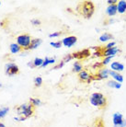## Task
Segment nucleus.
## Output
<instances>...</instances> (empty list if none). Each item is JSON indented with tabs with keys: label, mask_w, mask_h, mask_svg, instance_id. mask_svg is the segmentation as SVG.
Returning <instances> with one entry per match:
<instances>
[{
	"label": "nucleus",
	"mask_w": 126,
	"mask_h": 127,
	"mask_svg": "<svg viewBox=\"0 0 126 127\" xmlns=\"http://www.w3.org/2000/svg\"><path fill=\"white\" fill-rule=\"evenodd\" d=\"M76 11L79 15H81L83 18L88 19H90L95 12V6L91 1H83L79 2L76 6Z\"/></svg>",
	"instance_id": "f257e3e1"
},
{
	"label": "nucleus",
	"mask_w": 126,
	"mask_h": 127,
	"mask_svg": "<svg viewBox=\"0 0 126 127\" xmlns=\"http://www.w3.org/2000/svg\"><path fill=\"white\" fill-rule=\"evenodd\" d=\"M89 102L94 107H97L98 109H104L108 104L107 98L100 92L92 93L89 98Z\"/></svg>",
	"instance_id": "f03ea898"
},
{
	"label": "nucleus",
	"mask_w": 126,
	"mask_h": 127,
	"mask_svg": "<svg viewBox=\"0 0 126 127\" xmlns=\"http://www.w3.org/2000/svg\"><path fill=\"white\" fill-rule=\"evenodd\" d=\"M15 109H16L17 112H18V115L20 116V117L25 118V119H28V118L33 116L35 111V107L33 105L31 104L30 102L19 105Z\"/></svg>",
	"instance_id": "7ed1b4c3"
},
{
	"label": "nucleus",
	"mask_w": 126,
	"mask_h": 127,
	"mask_svg": "<svg viewBox=\"0 0 126 127\" xmlns=\"http://www.w3.org/2000/svg\"><path fill=\"white\" fill-rule=\"evenodd\" d=\"M32 40V38L31 37V35L27 34V33H24V34H20L17 37L16 42L22 48L23 51H28V48L30 47V45H31Z\"/></svg>",
	"instance_id": "20e7f679"
},
{
	"label": "nucleus",
	"mask_w": 126,
	"mask_h": 127,
	"mask_svg": "<svg viewBox=\"0 0 126 127\" xmlns=\"http://www.w3.org/2000/svg\"><path fill=\"white\" fill-rule=\"evenodd\" d=\"M5 72L8 76H14L19 74V67L14 63H7L5 65Z\"/></svg>",
	"instance_id": "39448f33"
},
{
	"label": "nucleus",
	"mask_w": 126,
	"mask_h": 127,
	"mask_svg": "<svg viewBox=\"0 0 126 127\" xmlns=\"http://www.w3.org/2000/svg\"><path fill=\"white\" fill-rule=\"evenodd\" d=\"M110 70L107 67H102L101 69L97 71V73L93 75V80H103L108 79L110 76Z\"/></svg>",
	"instance_id": "423d86ee"
},
{
	"label": "nucleus",
	"mask_w": 126,
	"mask_h": 127,
	"mask_svg": "<svg viewBox=\"0 0 126 127\" xmlns=\"http://www.w3.org/2000/svg\"><path fill=\"white\" fill-rule=\"evenodd\" d=\"M112 123L114 127H126V121L120 112H115L112 115Z\"/></svg>",
	"instance_id": "0eeeda50"
},
{
	"label": "nucleus",
	"mask_w": 126,
	"mask_h": 127,
	"mask_svg": "<svg viewBox=\"0 0 126 127\" xmlns=\"http://www.w3.org/2000/svg\"><path fill=\"white\" fill-rule=\"evenodd\" d=\"M77 76H78L79 81L82 83H88V84H89V83L93 80V75H92L91 73H89L88 70H86V69L82 70V71L78 74Z\"/></svg>",
	"instance_id": "6e6552de"
},
{
	"label": "nucleus",
	"mask_w": 126,
	"mask_h": 127,
	"mask_svg": "<svg viewBox=\"0 0 126 127\" xmlns=\"http://www.w3.org/2000/svg\"><path fill=\"white\" fill-rule=\"evenodd\" d=\"M73 54V57L74 59L76 58L77 60H82V59H86V58H88L90 55H91V52L89 49H84L82 51H78L74 53Z\"/></svg>",
	"instance_id": "1a4fd4ad"
},
{
	"label": "nucleus",
	"mask_w": 126,
	"mask_h": 127,
	"mask_svg": "<svg viewBox=\"0 0 126 127\" xmlns=\"http://www.w3.org/2000/svg\"><path fill=\"white\" fill-rule=\"evenodd\" d=\"M76 41H77V38L76 36H67L62 40V44L67 48H70L76 44Z\"/></svg>",
	"instance_id": "9d476101"
},
{
	"label": "nucleus",
	"mask_w": 126,
	"mask_h": 127,
	"mask_svg": "<svg viewBox=\"0 0 126 127\" xmlns=\"http://www.w3.org/2000/svg\"><path fill=\"white\" fill-rule=\"evenodd\" d=\"M121 50L118 48V46H115L113 48H110V49H104L103 50V57H114L118 53H120Z\"/></svg>",
	"instance_id": "9b49d317"
},
{
	"label": "nucleus",
	"mask_w": 126,
	"mask_h": 127,
	"mask_svg": "<svg viewBox=\"0 0 126 127\" xmlns=\"http://www.w3.org/2000/svg\"><path fill=\"white\" fill-rule=\"evenodd\" d=\"M111 71H115V72H123L124 70V65L123 64H122L121 62H118V61H115V62H112L110 64V68Z\"/></svg>",
	"instance_id": "f8f14e48"
},
{
	"label": "nucleus",
	"mask_w": 126,
	"mask_h": 127,
	"mask_svg": "<svg viewBox=\"0 0 126 127\" xmlns=\"http://www.w3.org/2000/svg\"><path fill=\"white\" fill-rule=\"evenodd\" d=\"M117 12L119 14H125L126 13V0H120L116 4Z\"/></svg>",
	"instance_id": "ddd939ff"
},
{
	"label": "nucleus",
	"mask_w": 126,
	"mask_h": 127,
	"mask_svg": "<svg viewBox=\"0 0 126 127\" xmlns=\"http://www.w3.org/2000/svg\"><path fill=\"white\" fill-rule=\"evenodd\" d=\"M110 76H111L112 79L117 81V82L121 83V84L123 82V76L121 73H119V72H115V71L110 70Z\"/></svg>",
	"instance_id": "4468645a"
},
{
	"label": "nucleus",
	"mask_w": 126,
	"mask_h": 127,
	"mask_svg": "<svg viewBox=\"0 0 126 127\" xmlns=\"http://www.w3.org/2000/svg\"><path fill=\"white\" fill-rule=\"evenodd\" d=\"M117 6L116 5H109L106 8V14L109 17H114L117 14Z\"/></svg>",
	"instance_id": "2eb2a0df"
},
{
	"label": "nucleus",
	"mask_w": 126,
	"mask_h": 127,
	"mask_svg": "<svg viewBox=\"0 0 126 127\" xmlns=\"http://www.w3.org/2000/svg\"><path fill=\"white\" fill-rule=\"evenodd\" d=\"M41 39H38V38H33L32 40V42H31V45L30 47L28 48V51L30 50H34V49H37V48L41 44Z\"/></svg>",
	"instance_id": "dca6fc26"
},
{
	"label": "nucleus",
	"mask_w": 126,
	"mask_h": 127,
	"mask_svg": "<svg viewBox=\"0 0 126 127\" xmlns=\"http://www.w3.org/2000/svg\"><path fill=\"white\" fill-rule=\"evenodd\" d=\"M9 50H10V53L13 54H18V53H20L21 51H23L22 48L20 47L17 42H14V43H11V44H10Z\"/></svg>",
	"instance_id": "f3484780"
},
{
	"label": "nucleus",
	"mask_w": 126,
	"mask_h": 127,
	"mask_svg": "<svg viewBox=\"0 0 126 127\" xmlns=\"http://www.w3.org/2000/svg\"><path fill=\"white\" fill-rule=\"evenodd\" d=\"M112 38H113L112 34H110L109 32H103L102 34H100L98 40H99V41H101V42H107V41H110Z\"/></svg>",
	"instance_id": "a211bd4d"
},
{
	"label": "nucleus",
	"mask_w": 126,
	"mask_h": 127,
	"mask_svg": "<svg viewBox=\"0 0 126 127\" xmlns=\"http://www.w3.org/2000/svg\"><path fill=\"white\" fill-rule=\"evenodd\" d=\"M82 70H84V67H83V64L81 62L76 61V62L74 63V64H73V72L74 73L79 74Z\"/></svg>",
	"instance_id": "6ab92c4d"
},
{
	"label": "nucleus",
	"mask_w": 126,
	"mask_h": 127,
	"mask_svg": "<svg viewBox=\"0 0 126 127\" xmlns=\"http://www.w3.org/2000/svg\"><path fill=\"white\" fill-rule=\"evenodd\" d=\"M107 86L111 88V89H120L122 88V84L119 82H117L115 80H109L107 82Z\"/></svg>",
	"instance_id": "aec40b11"
},
{
	"label": "nucleus",
	"mask_w": 126,
	"mask_h": 127,
	"mask_svg": "<svg viewBox=\"0 0 126 127\" xmlns=\"http://www.w3.org/2000/svg\"><path fill=\"white\" fill-rule=\"evenodd\" d=\"M30 103L32 105H33L35 108H36V107H38V106H40L41 104V98H30Z\"/></svg>",
	"instance_id": "412c9836"
},
{
	"label": "nucleus",
	"mask_w": 126,
	"mask_h": 127,
	"mask_svg": "<svg viewBox=\"0 0 126 127\" xmlns=\"http://www.w3.org/2000/svg\"><path fill=\"white\" fill-rule=\"evenodd\" d=\"M54 63H55V58L45 57V59H44L43 64H42L41 67H46L47 65H49V64H54Z\"/></svg>",
	"instance_id": "4be33fe9"
},
{
	"label": "nucleus",
	"mask_w": 126,
	"mask_h": 127,
	"mask_svg": "<svg viewBox=\"0 0 126 127\" xmlns=\"http://www.w3.org/2000/svg\"><path fill=\"white\" fill-rule=\"evenodd\" d=\"M43 61H44V59H42V58L36 57L34 60L32 61V62H33V65H34V67H41L42 64H43Z\"/></svg>",
	"instance_id": "5701e85b"
},
{
	"label": "nucleus",
	"mask_w": 126,
	"mask_h": 127,
	"mask_svg": "<svg viewBox=\"0 0 126 127\" xmlns=\"http://www.w3.org/2000/svg\"><path fill=\"white\" fill-rule=\"evenodd\" d=\"M8 111H9V108L8 107H1L0 108V120H2L8 113Z\"/></svg>",
	"instance_id": "b1692460"
},
{
	"label": "nucleus",
	"mask_w": 126,
	"mask_h": 127,
	"mask_svg": "<svg viewBox=\"0 0 126 127\" xmlns=\"http://www.w3.org/2000/svg\"><path fill=\"white\" fill-rule=\"evenodd\" d=\"M42 85V78L41 76H36L34 78V86L36 88H40Z\"/></svg>",
	"instance_id": "393cba45"
},
{
	"label": "nucleus",
	"mask_w": 126,
	"mask_h": 127,
	"mask_svg": "<svg viewBox=\"0 0 126 127\" xmlns=\"http://www.w3.org/2000/svg\"><path fill=\"white\" fill-rule=\"evenodd\" d=\"M112 58H113V57H110V56H108V57H103V59H102V61H101L102 65H103V66H106V65H108V64L111 62Z\"/></svg>",
	"instance_id": "a878e982"
},
{
	"label": "nucleus",
	"mask_w": 126,
	"mask_h": 127,
	"mask_svg": "<svg viewBox=\"0 0 126 127\" xmlns=\"http://www.w3.org/2000/svg\"><path fill=\"white\" fill-rule=\"evenodd\" d=\"M50 45L51 46H53V47L56 48V49H59V48H61V46H62V41H51L50 42Z\"/></svg>",
	"instance_id": "bb28decb"
},
{
	"label": "nucleus",
	"mask_w": 126,
	"mask_h": 127,
	"mask_svg": "<svg viewBox=\"0 0 126 127\" xmlns=\"http://www.w3.org/2000/svg\"><path fill=\"white\" fill-rule=\"evenodd\" d=\"M102 67H104L103 65H102V64H101V62H96V63L93 64V65H92V68L95 70H97V71H98L99 69H101Z\"/></svg>",
	"instance_id": "cd10ccee"
},
{
	"label": "nucleus",
	"mask_w": 126,
	"mask_h": 127,
	"mask_svg": "<svg viewBox=\"0 0 126 127\" xmlns=\"http://www.w3.org/2000/svg\"><path fill=\"white\" fill-rule=\"evenodd\" d=\"M73 59H74V57H73V54H66L65 56L63 58V60H62V61L65 64V63H68V62H70V61L73 60Z\"/></svg>",
	"instance_id": "c85d7f7f"
},
{
	"label": "nucleus",
	"mask_w": 126,
	"mask_h": 127,
	"mask_svg": "<svg viewBox=\"0 0 126 127\" xmlns=\"http://www.w3.org/2000/svg\"><path fill=\"white\" fill-rule=\"evenodd\" d=\"M63 32H53V33H51L49 34V38H57V37H59L61 35L63 34Z\"/></svg>",
	"instance_id": "c756f323"
},
{
	"label": "nucleus",
	"mask_w": 126,
	"mask_h": 127,
	"mask_svg": "<svg viewBox=\"0 0 126 127\" xmlns=\"http://www.w3.org/2000/svg\"><path fill=\"white\" fill-rule=\"evenodd\" d=\"M116 46V42L115 41H110V42H108L107 44L105 45L104 49H110V48H113Z\"/></svg>",
	"instance_id": "7c9ffc66"
},
{
	"label": "nucleus",
	"mask_w": 126,
	"mask_h": 127,
	"mask_svg": "<svg viewBox=\"0 0 126 127\" xmlns=\"http://www.w3.org/2000/svg\"><path fill=\"white\" fill-rule=\"evenodd\" d=\"M31 22H32V24L33 26H40L41 24V20H40V19H32V20H31Z\"/></svg>",
	"instance_id": "2f4dec72"
},
{
	"label": "nucleus",
	"mask_w": 126,
	"mask_h": 127,
	"mask_svg": "<svg viewBox=\"0 0 126 127\" xmlns=\"http://www.w3.org/2000/svg\"><path fill=\"white\" fill-rule=\"evenodd\" d=\"M64 65V63H63V61H61L59 64H57L56 65H54V67H53V69L54 70H57V69H60V68H62V67Z\"/></svg>",
	"instance_id": "473e14b6"
},
{
	"label": "nucleus",
	"mask_w": 126,
	"mask_h": 127,
	"mask_svg": "<svg viewBox=\"0 0 126 127\" xmlns=\"http://www.w3.org/2000/svg\"><path fill=\"white\" fill-rule=\"evenodd\" d=\"M107 3H108V6L109 5H116L118 3V1L117 0H108Z\"/></svg>",
	"instance_id": "72a5a7b5"
},
{
	"label": "nucleus",
	"mask_w": 126,
	"mask_h": 127,
	"mask_svg": "<svg viewBox=\"0 0 126 127\" xmlns=\"http://www.w3.org/2000/svg\"><path fill=\"white\" fill-rule=\"evenodd\" d=\"M27 65H28L29 67H31V68H35L34 65H33V62H32V61H31V62H29Z\"/></svg>",
	"instance_id": "f704fd0d"
},
{
	"label": "nucleus",
	"mask_w": 126,
	"mask_h": 127,
	"mask_svg": "<svg viewBox=\"0 0 126 127\" xmlns=\"http://www.w3.org/2000/svg\"><path fill=\"white\" fill-rule=\"evenodd\" d=\"M0 127H6V125H5L3 123H1V122H0Z\"/></svg>",
	"instance_id": "c9c22d12"
},
{
	"label": "nucleus",
	"mask_w": 126,
	"mask_h": 127,
	"mask_svg": "<svg viewBox=\"0 0 126 127\" xmlns=\"http://www.w3.org/2000/svg\"><path fill=\"white\" fill-rule=\"evenodd\" d=\"M0 5H1V1H0Z\"/></svg>",
	"instance_id": "e433bc0d"
}]
</instances>
